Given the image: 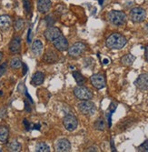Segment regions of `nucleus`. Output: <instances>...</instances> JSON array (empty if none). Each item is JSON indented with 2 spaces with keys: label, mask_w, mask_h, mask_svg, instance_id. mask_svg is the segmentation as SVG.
Instances as JSON below:
<instances>
[{
  "label": "nucleus",
  "mask_w": 148,
  "mask_h": 152,
  "mask_svg": "<svg viewBox=\"0 0 148 152\" xmlns=\"http://www.w3.org/2000/svg\"><path fill=\"white\" fill-rule=\"evenodd\" d=\"M127 43L126 37L120 33H113L105 40V46L109 49H122Z\"/></svg>",
  "instance_id": "f257e3e1"
},
{
  "label": "nucleus",
  "mask_w": 148,
  "mask_h": 152,
  "mask_svg": "<svg viewBox=\"0 0 148 152\" xmlns=\"http://www.w3.org/2000/svg\"><path fill=\"white\" fill-rule=\"evenodd\" d=\"M108 20L109 22L115 26H122L126 25L127 21V17L126 13L119 10H112L108 13Z\"/></svg>",
  "instance_id": "f03ea898"
},
{
  "label": "nucleus",
  "mask_w": 148,
  "mask_h": 152,
  "mask_svg": "<svg viewBox=\"0 0 148 152\" xmlns=\"http://www.w3.org/2000/svg\"><path fill=\"white\" fill-rule=\"evenodd\" d=\"M77 107L80 113H82L85 116H93L96 111V107L95 103L92 102L90 99L81 100V102L78 103Z\"/></svg>",
  "instance_id": "7ed1b4c3"
},
{
  "label": "nucleus",
  "mask_w": 148,
  "mask_h": 152,
  "mask_svg": "<svg viewBox=\"0 0 148 152\" xmlns=\"http://www.w3.org/2000/svg\"><path fill=\"white\" fill-rule=\"evenodd\" d=\"M74 95L79 100H89L93 98V92L84 85H77L74 88Z\"/></svg>",
  "instance_id": "20e7f679"
},
{
  "label": "nucleus",
  "mask_w": 148,
  "mask_h": 152,
  "mask_svg": "<svg viewBox=\"0 0 148 152\" xmlns=\"http://www.w3.org/2000/svg\"><path fill=\"white\" fill-rule=\"evenodd\" d=\"M129 17L133 23H141L146 18V11L140 7H133L130 10Z\"/></svg>",
  "instance_id": "39448f33"
},
{
  "label": "nucleus",
  "mask_w": 148,
  "mask_h": 152,
  "mask_svg": "<svg viewBox=\"0 0 148 152\" xmlns=\"http://www.w3.org/2000/svg\"><path fill=\"white\" fill-rule=\"evenodd\" d=\"M63 124L64 127L67 131H75L78 127V120L77 118L72 115V114H67L63 118Z\"/></svg>",
  "instance_id": "423d86ee"
},
{
  "label": "nucleus",
  "mask_w": 148,
  "mask_h": 152,
  "mask_svg": "<svg viewBox=\"0 0 148 152\" xmlns=\"http://www.w3.org/2000/svg\"><path fill=\"white\" fill-rule=\"evenodd\" d=\"M86 46L82 42H76L68 48V55L71 58H79L86 51Z\"/></svg>",
  "instance_id": "0eeeda50"
},
{
  "label": "nucleus",
  "mask_w": 148,
  "mask_h": 152,
  "mask_svg": "<svg viewBox=\"0 0 148 152\" xmlns=\"http://www.w3.org/2000/svg\"><path fill=\"white\" fill-rule=\"evenodd\" d=\"M61 35H62L61 30L57 26H48L44 32V36L46 39L49 41V42H53L54 40H56Z\"/></svg>",
  "instance_id": "6e6552de"
},
{
  "label": "nucleus",
  "mask_w": 148,
  "mask_h": 152,
  "mask_svg": "<svg viewBox=\"0 0 148 152\" xmlns=\"http://www.w3.org/2000/svg\"><path fill=\"white\" fill-rule=\"evenodd\" d=\"M53 46L59 52H64V51L68 50V48H69L68 40H67L63 35H61L59 37H57L56 40L53 41Z\"/></svg>",
  "instance_id": "1a4fd4ad"
},
{
  "label": "nucleus",
  "mask_w": 148,
  "mask_h": 152,
  "mask_svg": "<svg viewBox=\"0 0 148 152\" xmlns=\"http://www.w3.org/2000/svg\"><path fill=\"white\" fill-rule=\"evenodd\" d=\"M90 81L93 87L96 88V89H102L105 87V79L102 74L97 73L92 75L90 77Z\"/></svg>",
  "instance_id": "9d476101"
},
{
  "label": "nucleus",
  "mask_w": 148,
  "mask_h": 152,
  "mask_svg": "<svg viewBox=\"0 0 148 152\" xmlns=\"http://www.w3.org/2000/svg\"><path fill=\"white\" fill-rule=\"evenodd\" d=\"M136 87L141 91L148 90V73H143L134 81Z\"/></svg>",
  "instance_id": "9b49d317"
},
{
  "label": "nucleus",
  "mask_w": 148,
  "mask_h": 152,
  "mask_svg": "<svg viewBox=\"0 0 148 152\" xmlns=\"http://www.w3.org/2000/svg\"><path fill=\"white\" fill-rule=\"evenodd\" d=\"M58 59H59L58 54L53 49H47L45 52L44 57H43L44 62L47 64H55L58 61Z\"/></svg>",
  "instance_id": "f8f14e48"
},
{
  "label": "nucleus",
  "mask_w": 148,
  "mask_h": 152,
  "mask_svg": "<svg viewBox=\"0 0 148 152\" xmlns=\"http://www.w3.org/2000/svg\"><path fill=\"white\" fill-rule=\"evenodd\" d=\"M9 50L14 54H18L21 50V37L16 36L12 38L9 43Z\"/></svg>",
  "instance_id": "ddd939ff"
},
{
  "label": "nucleus",
  "mask_w": 148,
  "mask_h": 152,
  "mask_svg": "<svg viewBox=\"0 0 148 152\" xmlns=\"http://www.w3.org/2000/svg\"><path fill=\"white\" fill-rule=\"evenodd\" d=\"M37 10L41 14H46L50 11L52 7L51 0H37Z\"/></svg>",
  "instance_id": "4468645a"
},
{
  "label": "nucleus",
  "mask_w": 148,
  "mask_h": 152,
  "mask_svg": "<svg viewBox=\"0 0 148 152\" xmlns=\"http://www.w3.org/2000/svg\"><path fill=\"white\" fill-rule=\"evenodd\" d=\"M56 150L58 152H69L71 150V143L68 140L61 139L57 142Z\"/></svg>",
  "instance_id": "2eb2a0df"
},
{
  "label": "nucleus",
  "mask_w": 148,
  "mask_h": 152,
  "mask_svg": "<svg viewBox=\"0 0 148 152\" xmlns=\"http://www.w3.org/2000/svg\"><path fill=\"white\" fill-rule=\"evenodd\" d=\"M12 26V19L8 15L0 16V30L7 31Z\"/></svg>",
  "instance_id": "dca6fc26"
},
{
  "label": "nucleus",
  "mask_w": 148,
  "mask_h": 152,
  "mask_svg": "<svg viewBox=\"0 0 148 152\" xmlns=\"http://www.w3.org/2000/svg\"><path fill=\"white\" fill-rule=\"evenodd\" d=\"M43 48H44V45L42 43L41 40L39 39H36L34 42L32 43V46H31V51L32 53L35 55L36 57H38L40 55L42 54L43 52Z\"/></svg>",
  "instance_id": "f3484780"
},
{
  "label": "nucleus",
  "mask_w": 148,
  "mask_h": 152,
  "mask_svg": "<svg viewBox=\"0 0 148 152\" xmlns=\"http://www.w3.org/2000/svg\"><path fill=\"white\" fill-rule=\"evenodd\" d=\"M44 81H45V74L41 71H36L32 77L31 83L34 86L37 87V86L42 85Z\"/></svg>",
  "instance_id": "a211bd4d"
},
{
  "label": "nucleus",
  "mask_w": 148,
  "mask_h": 152,
  "mask_svg": "<svg viewBox=\"0 0 148 152\" xmlns=\"http://www.w3.org/2000/svg\"><path fill=\"white\" fill-rule=\"evenodd\" d=\"M134 61H136V57L132 54L125 55V56H123L122 58H121V60H120L121 64L124 65V66H132Z\"/></svg>",
  "instance_id": "6ab92c4d"
},
{
  "label": "nucleus",
  "mask_w": 148,
  "mask_h": 152,
  "mask_svg": "<svg viewBox=\"0 0 148 152\" xmlns=\"http://www.w3.org/2000/svg\"><path fill=\"white\" fill-rule=\"evenodd\" d=\"M7 148H8L9 151H12V152H18V151H21L22 146H21V144L17 141V140H12L8 143Z\"/></svg>",
  "instance_id": "aec40b11"
},
{
  "label": "nucleus",
  "mask_w": 148,
  "mask_h": 152,
  "mask_svg": "<svg viewBox=\"0 0 148 152\" xmlns=\"http://www.w3.org/2000/svg\"><path fill=\"white\" fill-rule=\"evenodd\" d=\"M8 137H9V129L5 126L0 127V142L7 143L8 140Z\"/></svg>",
  "instance_id": "412c9836"
},
{
  "label": "nucleus",
  "mask_w": 148,
  "mask_h": 152,
  "mask_svg": "<svg viewBox=\"0 0 148 152\" xmlns=\"http://www.w3.org/2000/svg\"><path fill=\"white\" fill-rule=\"evenodd\" d=\"M13 26H14V29L17 32H20L23 30V28L25 27V21L24 19H22L21 18H17L13 23Z\"/></svg>",
  "instance_id": "4be33fe9"
},
{
  "label": "nucleus",
  "mask_w": 148,
  "mask_h": 152,
  "mask_svg": "<svg viewBox=\"0 0 148 152\" xmlns=\"http://www.w3.org/2000/svg\"><path fill=\"white\" fill-rule=\"evenodd\" d=\"M73 77L77 83V85H84L86 82V77L80 73L79 71H74L73 72Z\"/></svg>",
  "instance_id": "5701e85b"
},
{
  "label": "nucleus",
  "mask_w": 148,
  "mask_h": 152,
  "mask_svg": "<svg viewBox=\"0 0 148 152\" xmlns=\"http://www.w3.org/2000/svg\"><path fill=\"white\" fill-rule=\"evenodd\" d=\"M35 150L36 152H49L50 151V148L45 142H39V143L36 144Z\"/></svg>",
  "instance_id": "b1692460"
},
{
  "label": "nucleus",
  "mask_w": 148,
  "mask_h": 152,
  "mask_svg": "<svg viewBox=\"0 0 148 152\" xmlns=\"http://www.w3.org/2000/svg\"><path fill=\"white\" fill-rule=\"evenodd\" d=\"M22 65H23V63L19 58H14L10 61V66H11V68H13V69H18V68H20L22 66Z\"/></svg>",
  "instance_id": "393cba45"
},
{
  "label": "nucleus",
  "mask_w": 148,
  "mask_h": 152,
  "mask_svg": "<svg viewBox=\"0 0 148 152\" xmlns=\"http://www.w3.org/2000/svg\"><path fill=\"white\" fill-rule=\"evenodd\" d=\"M94 127H95V129H97V130L104 131V129H105V122L102 118H100L95 122V125H94Z\"/></svg>",
  "instance_id": "a878e982"
},
{
  "label": "nucleus",
  "mask_w": 148,
  "mask_h": 152,
  "mask_svg": "<svg viewBox=\"0 0 148 152\" xmlns=\"http://www.w3.org/2000/svg\"><path fill=\"white\" fill-rule=\"evenodd\" d=\"M23 1V7L26 15H30L32 11V4L31 0H22Z\"/></svg>",
  "instance_id": "bb28decb"
},
{
  "label": "nucleus",
  "mask_w": 148,
  "mask_h": 152,
  "mask_svg": "<svg viewBox=\"0 0 148 152\" xmlns=\"http://www.w3.org/2000/svg\"><path fill=\"white\" fill-rule=\"evenodd\" d=\"M137 151H143V152H145V151H148V140H146L144 142H143L138 148H137Z\"/></svg>",
  "instance_id": "cd10ccee"
},
{
  "label": "nucleus",
  "mask_w": 148,
  "mask_h": 152,
  "mask_svg": "<svg viewBox=\"0 0 148 152\" xmlns=\"http://www.w3.org/2000/svg\"><path fill=\"white\" fill-rule=\"evenodd\" d=\"M7 62H4L0 65V77H1L7 72Z\"/></svg>",
  "instance_id": "c85d7f7f"
},
{
  "label": "nucleus",
  "mask_w": 148,
  "mask_h": 152,
  "mask_svg": "<svg viewBox=\"0 0 148 152\" xmlns=\"http://www.w3.org/2000/svg\"><path fill=\"white\" fill-rule=\"evenodd\" d=\"M24 125H25V129H29V127H30V124H29V122H28V120L26 119V118H25L24 119Z\"/></svg>",
  "instance_id": "c756f323"
},
{
  "label": "nucleus",
  "mask_w": 148,
  "mask_h": 152,
  "mask_svg": "<svg viewBox=\"0 0 148 152\" xmlns=\"http://www.w3.org/2000/svg\"><path fill=\"white\" fill-rule=\"evenodd\" d=\"M86 151H99V148L97 147H89Z\"/></svg>",
  "instance_id": "7c9ffc66"
},
{
  "label": "nucleus",
  "mask_w": 148,
  "mask_h": 152,
  "mask_svg": "<svg viewBox=\"0 0 148 152\" xmlns=\"http://www.w3.org/2000/svg\"><path fill=\"white\" fill-rule=\"evenodd\" d=\"M144 57H145V59L146 61L148 62V46L145 47V51H144Z\"/></svg>",
  "instance_id": "2f4dec72"
},
{
  "label": "nucleus",
  "mask_w": 148,
  "mask_h": 152,
  "mask_svg": "<svg viewBox=\"0 0 148 152\" xmlns=\"http://www.w3.org/2000/svg\"><path fill=\"white\" fill-rule=\"evenodd\" d=\"M144 30H145V32H146L147 35H148V24L145 25V26H144Z\"/></svg>",
  "instance_id": "473e14b6"
},
{
  "label": "nucleus",
  "mask_w": 148,
  "mask_h": 152,
  "mask_svg": "<svg viewBox=\"0 0 148 152\" xmlns=\"http://www.w3.org/2000/svg\"><path fill=\"white\" fill-rule=\"evenodd\" d=\"M2 58H3V53H2V52H0V62H1Z\"/></svg>",
  "instance_id": "72a5a7b5"
},
{
  "label": "nucleus",
  "mask_w": 148,
  "mask_h": 152,
  "mask_svg": "<svg viewBox=\"0 0 148 152\" xmlns=\"http://www.w3.org/2000/svg\"><path fill=\"white\" fill-rule=\"evenodd\" d=\"M104 64H107V63H108V60H107V59H104Z\"/></svg>",
  "instance_id": "f704fd0d"
}]
</instances>
